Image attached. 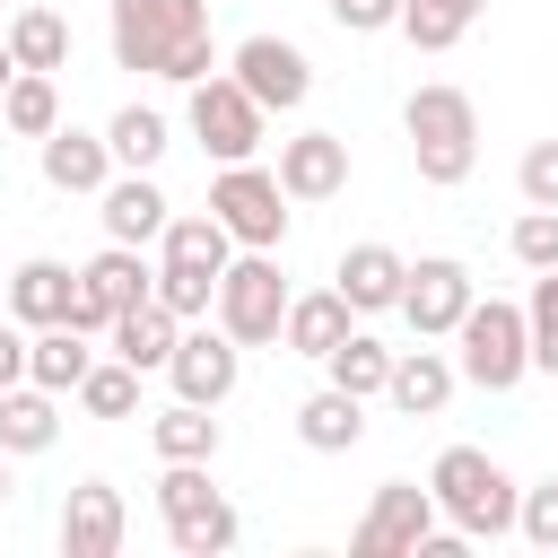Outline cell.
Instances as JSON below:
<instances>
[{
	"instance_id": "obj_1",
	"label": "cell",
	"mask_w": 558,
	"mask_h": 558,
	"mask_svg": "<svg viewBox=\"0 0 558 558\" xmlns=\"http://www.w3.org/2000/svg\"><path fill=\"white\" fill-rule=\"evenodd\" d=\"M113 61L122 70H148V78H209L218 52H209V0H113Z\"/></svg>"
},
{
	"instance_id": "obj_2",
	"label": "cell",
	"mask_w": 558,
	"mask_h": 558,
	"mask_svg": "<svg viewBox=\"0 0 558 558\" xmlns=\"http://www.w3.org/2000/svg\"><path fill=\"white\" fill-rule=\"evenodd\" d=\"M401 131H410V166H418V183H436V192L471 183V166H480V105H471L462 87H445V78L410 87Z\"/></svg>"
},
{
	"instance_id": "obj_3",
	"label": "cell",
	"mask_w": 558,
	"mask_h": 558,
	"mask_svg": "<svg viewBox=\"0 0 558 558\" xmlns=\"http://www.w3.org/2000/svg\"><path fill=\"white\" fill-rule=\"evenodd\" d=\"M427 497H436V514L462 532V541H506L514 532V480H506V462L497 453H480V445H445L436 453V471H427Z\"/></svg>"
},
{
	"instance_id": "obj_4",
	"label": "cell",
	"mask_w": 558,
	"mask_h": 558,
	"mask_svg": "<svg viewBox=\"0 0 558 558\" xmlns=\"http://www.w3.org/2000/svg\"><path fill=\"white\" fill-rule=\"evenodd\" d=\"M227 253H235V235H227L209 209H174L166 235H157V305H174L183 323H201L209 296H218Z\"/></svg>"
},
{
	"instance_id": "obj_5",
	"label": "cell",
	"mask_w": 558,
	"mask_h": 558,
	"mask_svg": "<svg viewBox=\"0 0 558 558\" xmlns=\"http://www.w3.org/2000/svg\"><path fill=\"white\" fill-rule=\"evenodd\" d=\"M453 375L462 384H480V392H514L523 375H532V331H523V305H506V296H471V314L453 323Z\"/></svg>"
},
{
	"instance_id": "obj_6",
	"label": "cell",
	"mask_w": 558,
	"mask_h": 558,
	"mask_svg": "<svg viewBox=\"0 0 558 558\" xmlns=\"http://www.w3.org/2000/svg\"><path fill=\"white\" fill-rule=\"evenodd\" d=\"M157 523H166V541H174L183 558H227V549L244 541L235 506L209 488V462H166V480H157Z\"/></svg>"
},
{
	"instance_id": "obj_7",
	"label": "cell",
	"mask_w": 558,
	"mask_h": 558,
	"mask_svg": "<svg viewBox=\"0 0 558 558\" xmlns=\"http://www.w3.org/2000/svg\"><path fill=\"white\" fill-rule=\"evenodd\" d=\"M279 314H288L279 253H227L218 296H209V323H218L235 349H262V340H279Z\"/></svg>"
},
{
	"instance_id": "obj_8",
	"label": "cell",
	"mask_w": 558,
	"mask_h": 558,
	"mask_svg": "<svg viewBox=\"0 0 558 558\" xmlns=\"http://www.w3.org/2000/svg\"><path fill=\"white\" fill-rule=\"evenodd\" d=\"M209 218H218L244 253H279V244H288V192H279V174L253 166V157H235V166L209 174Z\"/></svg>"
},
{
	"instance_id": "obj_9",
	"label": "cell",
	"mask_w": 558,
	"mask_h": 558,
	"mask_svg": "<svg viewBox=\"0 0 558 558\" xmlns=\"http://www.w3.org/2000/svg\"><path fill=\"white\" fill-rule=\"evenodd\" d=\"M140 296H157V262L140 253V244H105L96 262H78V296H70V323L96 340L122 305H140Z\"/></svg>"
},
{
	"instance_id": "obj_10",
	"label": "cell",
	"mask_w": 558,
	"mask_h": 558,
	"mask_svg": "<svg viewBox=\"0 0 558 558\" xmlns=\"http://www.w3.org/2000/svg\"><path fill=\"white\" fill-rule=\"evenodd\" d=\"M436 523H445V514H436V497H427L418 480H384L375 506L357 514L349 549H357V558H418V541H427Z\"/></svg>"
},
{
	"instance_id": "obj_11",
	"label": "cell",
	"mask_w": 558,
	"mask_h": 558,
	"mask_svg": "<svg viewBox=\"0 0 558 558\" xmlns=\"http://www.w3.org/2000/svg\"><path fill=\"white\" fill-rule=\"evenodd\" d=\"M227 78H235L262 113H296V105L314 96V61H305L288 35H244L235 61H227Z\"/></svg>"
},
{
	"instance_id": "obj_12",
	"label": "cell",
	"mask_w": 558,
	"mask_h": 558,
	"mask_svg": "<svg viewBox=\"0 0 558 558\" xmlns=\"http://www.w3.org/2000/svg\"><path fill=\"white\" fill-rule=\"evenodd\" d=\"M262 122H270V113H262V105H253V96H244V87H235L227 70L192 78V140H201V148H209L218 166L253 157V148H262Z\"/></svg>"
},
{
	"instance_id": "obj_13",
	"label": "cell",
	"mask_w": 558,
	"mask_h": 558,
	"mask_svg": "<svg viewBox=\"0 0 558 558\" xmlns=\"http://www.w3.org/2000/svg\"><path fill=\"white\" fill-rule=\"evenodd\" d=\"M471 270L453 262V253H418L410 270H401V314H410V331L418 340H453V323L471 314Z\"/></svg>"
},
{
	"instance_id": "obj_14",
	"label": "cell",
	"mask_w": 558,
	"mask_h": 558,
	"mask_svg": "<svg viewBox=\"0 0 558 558\" xmlns=\"http://www.w3.org/2000/svg\"><path fill=\"white\" fill-rule=\"evenodd\" d=\"M235 375H244V349H235L218 323H201V331L183 323V340H174V357H166L174 401H209V410H218V401L235 392Z\"/></svg>"
},
{
	"instance_id": "obj_15",
	"label": "cell",
	"mask_w": 558,
	"mask_h": 558,
	"mask_svg": "<svg viewBox=\"0 0 558 558\" xmlns=\"http://www.w3.org/2000/svg\"><path fill=\"white\" fill-rule=\"evenodd\" d=\"M122 532H131V506L113 480H78L61 497V558H113Z\"/></svg>"
},
{
	"instance_id": "obj_16",
	"label": "cell",
	"mask_w": 558,
	"mask_h": 558,
	"mask_svg": "<svg viewBox=\"0 0 558 558\" xmlns=\"http://www.w3.org/2000/svg\"><path fill=\"white\" fill-rule=\"evenodd\" d=\"M279 192L288 201H331V192H349V140L340 131H296V140H279Z\"/></svg>"
},
{
	"instance_id": "obj_17",
	"label": "cell",
	"mask_w": 558,
	"mask_h": 558,
	"mask_svg": "<svg viewBox=\"0 0 558 558\" xmlns=\"http://www.w3.org/2000/svg\"><path fill=\"white\" fill-rule=\"evenodd\" d=\"M96 201H105V209H96V218H105V244H140V253H148V244L166 235V218H174V201L157 192V174H131V166L105 174Z\"/></svg>"
},
{
	"instance_id": "obj_18",
	"label": "cell",
	"mask_w": 558,
	"mask_h": 558,
	"mask_svg": "<svg viewBox=\"0 0 558 558\" xmlns=\"http://www.w3.org/2000/svg\"><path fill=\"white\" fill-rule=\"evenodd\" d=\"M174 340H183V314H174V305H157V296H140V305H122V314L105 323V349H113L122 366H140V375H166V357H174Z\"/></svg>"
},
{
	"instance_id": "obj_19",
	"label": "cell",
	"mask_w": 558,
	"mask_h": 558,
	"mask_svg": "<svg viewBox=\"0 0 558 558\" xmlns=\"http://www.w3.org/2000/svg\"><path fill=\"white\" fill-rule=\"evenodd\" d=\"M453 357L445 349H392V375H384V401L401 410V418H436L445 401H453Z\"/></svg>"
},
{
	"instance_id": "obj_20",
	"label": "cell",
	"mask_w": 558,
	"mask_h": 558,
	"mask_svg": "<svg viewBox=\"0 0 558 558\" xmlns=\"http://www.w3.org/2000/svg\"><path fill=\"white\" fill-rule=\"evenodd\" d=\"M70 296H78V270H70V262H52V253H35V262H17V270H9V314H17L26 331L70 323Z\"/></svg>"
},
{
	"instance_id": "obj_21",
	"label": "cell",
	"mask_w": 558,
	"mask_h": 558,
	"mask_svg": "<svg viewBox=\"0 0 558 558\" xmlns=\"http://www.w3.org/2000/svg\"><path fill=\"white\" fill-rule=\"evenodd\" d=\"M349 296L340 288H314V296H288V314H279V349L288 357H331L340 340H349Z\"/></svg>"
},
{
	"instance_id": "obj_22",
	"label": "cell",
	"mask_w": 558,
	"mask_h": 558,
	"mask_svg": "<svg viewBox=\"0 0 558 558\" xmlns=\"http://www.w3.org/2000/svg\"><path fill=\"white\" fill-rule=\"evenodd\" d=\"M35 148H44V183H52V192H105V174H113L105 131H61V122H52Z\"/></svg>"
},
{
	"instance_id": "obj_23",
	"label": "cell",
	"mask_w": 558,
	"mask_h": 558,
	"mask_svg": "<svg viewBox=\"0 0 558 558\" xmlns=\"http://www.w3.org/2000/svg\"><path fill=\"white\" fill-rule=\"evenodd\" d=\"M401 253L392 244H349L340 253V270H331V288L349 296V314H384V305H401Z\"/></svg>"
},
{
	"instance_id": "obj_24",
	"label": "cell",
	"mask_w": 558,
	"mask_h": 558,
	"mask_svg": "<svg viewBox=\"0 0 558 558\" xmlns=\"http://www.w3.org/2000/svg\"><path fill=\"white\" fill-rule=\"evenodd\" d=\"M87 366H96V340H87L78 323H44V331H26V384H44V392H78Z\"/></svg>"
},
{
	"instance_id": "obj_25",
	"label": "cell",
	"mask_w": 558,
	"mask_h": 558,
	"mask_svg": "<svg viewBox=\"0 0 558 558\" xmlns=\"http://www.w3.org/2000/svg\"><path fill=\"white\" fill-rule=\"evenodd\" d=\"M357 436H366V401H357V392L323 384V392L296 401V445H305V453H349Z\"/></svg>"
},
{
	"instance_id": "obj_26",
	"label": "cell",
	"mask_w": 558,
	"mask_h": 558,
	"mask_svg": "<svg viewBox=\"0 0 558 558\" xmlns=\"http://www.w3.org/2000/svg\"><path fill=\"white\" fill-rule=\"evenodd\" d=\"M52 436H61V392L0 384V453H52Z\"/></svg>"
},
{
	"instance_id": "obj_27",
	"label": "cell",
	"mask_w": 558,
	"mask_h": 558,
	"mask_svg": "<svg viewBox=\"0 0 558 558\" xmlns=\"http://www.w3.org/2000/svg\"><path fill=\"white\" fill-rule=\"evenodd\" d=\"M0 44H9L17 70H70V17L52 0H17V17H9Z\"/></svg>"
},
{
	"instance_id": "obj_28",
	"label": "cell",
	"mask_w": 558,
	"mask_h": 558,
	"mask_svg": "<svg viewBox=\"0 0 558 558\" xmlns=\"http://www.w3.org/2000/svg\"><path fill=\"white\" fill-rule=\"evenodd\" d=\"M148 445H157V462H218V418H209V401H166V410L148 418Z\"/></svg>"
},
{
	"instance_id": "obj_29",
	"label": "cell",
	"mask_w": 558,
	"mask_h": 558,
	"mask_svg": "<svg viewBox=\"0 0 558 558\" xmlns=\"http://www.w3.org/2000/svg\"><path fill=\"white\" fill-rule=\"evenodd\" d=\"M105 148H113V166L157 174V157H166L174 140H166V113H157V105H122V113L105 122Z\"/></svg>"
},
{
	"instance_id": "obj_30",
	"label": "cell",
	"mask_w": 558,
	"mask_h": 558,
	"mask_svg": "<svg viewBox=\"0 0 558 558\" xmlns=\"http://www.w3.org/2000/svg\"><path fill=\"white\" fill-rule=\"evenodd\" d=\"M480 9H488V0H401V35H410L418 52H453V44L480 26Z\"/></svg>"
},
{
	"instance_id": "obj_31",
	"label": "cell",
	"mask_w": 558,
	"mask_h": 558,
	"mask_svg": "<svg viewBox=\"0 0 558 558\" xmlns=\"http://www.w3.org/2000/svg\"><path fill=\"white\" fill-rule=\"evenodd\" d=\"M0 122H9L17 140H44V131L61 122V87H52V70H17V78L0 87Z\"/></svg>"
},
{
	"instance_id": "obj_32",
	"label": "cell",
	"mask_w": 558,
	"mask_h": 558,
	"mask_svg": "<svg viewBox=\"0 0 558 558\" xmlns=\"http://www.w3.org/2000/svg\"><path fill=\"white\" fill-rule=\"evenodd\" d=\"M323 375H331L340 392H357V401H375V392H384V375H392V349H384L375 331H357V323H349V340H340V349L323 357Z\"/></svg>"
},
{
	"instance_id": "obj_33",
	"label": "cell",
	"mask_w": 558,
	"mask_h": 558,
	"mask_svg": "<svg viewBox=\"0 0 558 558\" xmlns=\"http://www.w3.org/2000/svg\"><path fill=\"white\" fill-rule=\"evenodd\" d=\"M87 418H131L140 410V366H122V357H96L87 375H78V392H70Z\"/></svg>"
},
{
	"instance_id": "obj_34",
	"label": "cell",
	"mask_w": 558,
	"mask_h": 558,
	"mask_svg": "<svg viewBox=\"0 0 558 558\" xmlns=\"http://www.w3.org/2000/svg\"><path fill=\"white\" fill-rule=\"evenodd\" d=\"M523 331H532V375H558V270H532Z\"/></svg>"
},
{
	"instance_id": "obj_35",
	"label": "cell",
	"mask_w": 558,
	"mask_h": 558,
	"mask_svg": "<svg viewBox=\"0 0 558 558\" xmlns=\"http://www.w3.org/2000/svg\"><path fill=\"white\" fill-rule=\"evenodd\" d=\"M514 532H523L532 549H558V471H549V480H532V488L514 497Z\"/></svg>"
},
{
	"instance_id": "obj_36",
	"label": "cell",
	"mask_w": 558,
	"mask_h": 558,
	"mask_svg": "<svg viewBox=\"0 0 558 558\" xmlns=\"http://www.w3.org/2000/svg\"><path fill=\"white\" fill-rule=\"evenodd\" d=\"M506 244H514V262H523V270H558V209H523Z\"/></svg>"
},
{
	"instance_id": "obj_37",
	"label": "cell",
	"mask_w": 558,
	"mask_h": 558,
	"mask_svg": "<svg viewBox=\"0 0 558 558\" xmlns=\"http://www.w3.org/2000/svg\"><path fill=\"white\" fill-rule=\"evenodd\" d=\"M514 192H523V209H558V140H532V148H523Z\"/></svg>"
},
{
	"instance_id": "obj_38",
	"label": "cell",
	"mask_w": 558,
	"mask_h": 558,
	"mask_svg": "<svg viewBox=\"0 0 558 558\" xmlns=\"http://www.w3.org/2000/svg\"><path fill=\"white\" fill-rule=\"evenodd\" d=\"M323 9H331L340 35H384V26H401V0H323Z\"/></svg>"
},
{
	"instance_id": "obj_39",
	"label": "cell",
	"mask_w": 558,
	"mask_h": 558,
	"mask_svg": "<svg viewBox=\"0 0 558 558\" xmlns=\"http://www.w3.org/2000/svg\"><path fill=\"white\" fill-rule=\"evenodd\" d=\"M0 384H26V323L0 314Z\"/></svg>"
},
{
	"instance_id": "obj_40",
	"label": "cell",
	"mask_w": 558,
	"mask_h": 558,
	"mask_svg": "<svg viewBox=\"0 0 558 558\" xmlns=\"http://www.w3.org/2000/svg\"><path fill=\"white\" fill-rule=\"evenodd\" d=\"M9 78H17V61H9V44H0V87H9Z\"/></svg>"
},
{
	"instance_id": "obj_41",
	"label": "cell",
	"mask_w": 558,
	"mask_h": 558,
	"mask_svg": "<svg viewBox=\"0 0 558 558\" xmlns=\"http://www.w3.org/2000/svg\"><path fill=\"white\" fill-rule=\"evenodd\" d=\"M0 506H9V453H0Z\"/></svg>"
},
{
	"instance_id": "obj_42",
	"label": "cell",
	"mask_w": 558,
	"mask_h": 558,
	"mask_svg": "<svg viewBox=\"0 0 558 558\" xmlns=\"http://www.w3.org/2000/svg\"><path fill=\"white\" fill-rule=\"evenodd\" d=\"M0 314H9V279H0Z\"/></svg>"
},
{
	"instance_id": "obj_43",
	"label": "cell",
	"mask_w": 558,
	"mask_h": 558,
	"mask_svg": "<svg viewBox=\"0 0 558 558\" xmlns=\"http://www.w3.org/2000/svg\"><path fill=\"white\" fill-rule=\"evenodd\" d=\"M209 9H218V0H209Z\"/></svg>"
}]
</instances>
